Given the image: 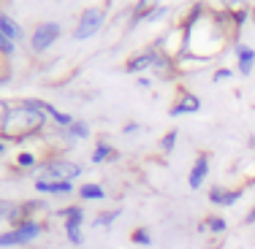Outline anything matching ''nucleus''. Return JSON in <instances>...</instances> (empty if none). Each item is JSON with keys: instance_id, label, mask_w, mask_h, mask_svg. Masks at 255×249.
Segmentation results:
<instances>
[{"instance_id": "nucleus-7", "label": "nucleus", "mask_w": 255, "mask_h": 249, "mask_svg": "<svg viewBox=\"0 0 255 249\" xmlns=\"http://www.w3.org/2000/svg\"><path fill=\"white\" fill-rule=\"evenodd\" d=\"M206 176H209V154H198L195 163H193V171H190V176H188V184L193 190H198L201 184L206 182Z\"/></svg>"}, {"instance_id": "nucleus-17", "label": "nucleus", "mask_w": 255, "mask_h": 249, "mask_svg": "<svg viewBox=\"0 0 255 249\" xmlns=\"http://www.w3.org/2000/svg\"><path fill=\"white\" fill-rule=\"evenodd\" d=\"M130 241H133V244H138V247H149V244H152V233H149L147 228H136L130 233Z\"/></svg>"}, {"instance_id": "nucleus-26", "label": "nucleus", "mask_w": 255, "mask_h": 249, "mask_svg": "<svg viewBox=\"0 0 255 249\" xmlns=\"http://www.w3.org/2000/svg\"><path fill=\"white\" fill-rule=\"evenodd\" d=\"M247 222H255V206L250 208V214H247Z\"/></svg>"}, {"instance_id": "nucleus-14", "label": "nucleus", "mask_w": 255, "mask_h": 249, "mask_svg": "<svg viewBox=\"0 0 255 249\" xmlns=\"http://www.w3.org/2000/svg\"><path fill=\"white\" fill-rule=\"evenodd\" d=\"M155 8H158V0H138L136 11H133V22H141L147 16H152Z\"/></svg>"}, {"instance_id": "nucleus-9", "label": "nucleus", "mask_w": 255, "mask_h": 249, "mask_svg": "<svg viewBox=\"0 0 255 249\" xmlns=\"http://www.w3.org/2000/svg\"><path fill=\"white\" fill-rule=\"evenodd\" d=\"M242 198V190H225V187H212L209 190V200L214 206H234Z\"/></svg>"}, {"instance_id": "nucleus-6", "label": "nucleus", "mask_w": 255, "mask_h": 249, "mask_svg": "<svg viewBox=\"0 0 255 249\" xmlns=\"http://www.w3.org/2000/svg\"><path fill=\"white\" fill-rule=\"evenodd\" d=\"M57 36H60V27H57L55 22H44V25L36 27L30 44H33V49H36V51H44V49H49V46L55 44Z\"/></svg>"}, {"instance_id": "nucleus-23", "label": "nucleus", "mask_w": 255, "mask_h": 249, "mask_svg": "<svg viewBox=\"0 0 255 249\" xmlns=\"http://www.w3.org/2000/svg\"><path fill=\"white\" fill-rule=\"evenodd\" d=\"M16 163H19L22 168H27V165H33V163H36V157H33V154H19V160H16Z\"/></svg>"}, {"instance_id": "nucleus-5", "label": "nucleus", "mask_w": 255, "mask_h": 249, "mask_svg": "<svg viewBox=\"0 0 255 249\" xmlns=\"http://www.w3.org/2000/svg\"><path fill=\"white\" fill-rule=\"evenodd\" d=\"M101 25H103V11H101V8L84 11L82 19H79V27H76V38H79V41H84V38L95 36Z\"/></svg>"}, {"instance_id": "nucleus-12", "label": "nucleus", "mask_w": 255, "mask_h": 249, "mask_svg": "<svg viewBox=\"0 0 255 249\" xmlns=\"http://www.w3.org/2000/svg\"><path fill=\"white\" fill-rule=\"evenodd\" d=\"M0 30H3L11 41H19V38H22V27L16 25L14 19H8L5 14H0Z\"/></svg>"}, {"instance_id": "nucleus-3", "label": "nucleus", "mask_w": 255, "mask_h": 249, "mask_svg": "<svg viewBox=\"0 0 255 249\" xmlns=\"http://www.w3.org/2000/svg\"><path fill=\"white\" fill-rule=\"evenodd\" d=\"M82 173V168L76 163H63V160H57V163H49L44 165L41 176L38 179H55V182H73V179Z\"/></svg>"}, {"instance_id": "nucleus-19", "label": "nucleus", "mask_w": 255, "mask_h": 249, "mask_svg": "<svg viewBox=\"0 0 255 249\" xmlns=\"http://www.w3.org/2000/svg\"><path fill=\"white\" fill-rule=\"evenodd\" d=\"M174 144H177V130H171V133H166L163 136V141H160V149H163L166 154L174 149Z\"/></svg>"}, {"instance_id": "nucleus-22", "label": "nucleus", "mask_w": 255, "mask_h": 249, "mask_svg": "<svg viewBox=\"0 0 255 249\" xmlns=\"http://www.w3.org/2000/svg\"><path fill=\"white\" fill-rule=\"evenodd\" d=\"M71 133H73V136H79V138H87V133H90V130H87V125H82V122H73Z\"/></svg>"}, {"instance_id": "nucleus-16", "label": "nucleus", "mask_w": 255, "mask_h": 249, "mask_svg": "<svg viewBox=\"0 0 255 249\" xmlns=\"http://www.w3.org/2000/svg\"><path fill=\"white\" fill-rule=\"evenodd\" d=\"M225 228H228V222L223 217H209L201 222V230H212V233H225Z\"/></svg>"}, {"instance_id": "nucleus-13", "label": "nucleus", "mask_w": 255, "mask_h": 249, "mask_svg": "<svg viewBox=\"0 0 255 249\" xmlns=\"http://www.w3.org/2000/svg\"><path fill=\"white\" fill-rule=\"evenodd\" d=\"M253 62H255V51L250 46H239V73H250L253 71Z\"/></svg>"}, {"instance_id": "nucleus-10", "label": "nucleus", "mask_w": 255, "mask_h": 249, "mask_svg": "<svg viewBox=\"0 0 255 249\" xmlns=\"http://www.w3.org/2000/svg\"><path fill=\"white\" fill-rule=\"evenodd\" d=\"M198 108H201V100L195 95H182L179 103L171 106V117H179V114H195Z\"/></svg>"}, {"instance_id": "nucleus-21", "label": "nucleus", "mask_w": 255, "mask_h": 249, "mask_svg": "<svg viewBox=\"0 0 255 249\" xmlns=\"http://www.w3.org/2000/svg\"><path fill=\"white\" fill-rule=\"evenodd\" d=\"M0 51H3V54H11V51H14V41H11L3 30H0Z\"/></svg>"}, {"instance_id": "nucleus-2", "label": "nucleus", "mask_w": 255, "mask_h": 249, "mask_svg": "<svg viewBox=\"0 0 255 249\" xmlns=\"http://www.w3.org/2000/svg\"><path fill=\"white\" fill-rule=\"evenodd\" d=\"M38 233H41V225H38V222H33V219H27V222H19L14 230H8V233H3V236H0V247L27 244V241H33Z\"/></svg>"}, {"instance_id": "nucleus-8", "label": "nucleus", "mask_w": 255, "mask_h": 249, "mask_svg": "<svg viewBox=\"0 0 255 249\" xmlns=\"http://www.w3.org/2000/svg\"><path fill=\"white\" fill-rule=\"evenodd\" d=\"M36 190L46 195H68L73 190V182H55V179H36Z\"/></svg>"}, {"instance_id": "nucleus-4", "label": "nucleus", "mask_w": 255, "mask_h": 249, "mask_svg": "<svg viewBox=\"0 0 255 249\" xmlns=\"http://www.w3.org/2000/svg\"><path fill=\"white\" fill-rule=\"evenodd\" d=\"M63 217H65V233H68V241L71 244H82V219H84V211L79 206H71V208H63Z\"/></svg>"}, {"instance_id": "nucleus-1", "label": "nucleus", "mask_w": 255, "mask_h": 249, "mask_svg": "<svg viewBox=\"0 0 255 249\" xmlns=\"http://www.w3.org/2000/svg\"><path fill=\"white\" fill-rule=\"evenodd\" d=\"M41 125H44V111L25 103L22 108L8 111L5 125H3V133H5L8 138H25V136H30V133H36Z\"/></svg>"}, {"instance_id": "nucleus-20", "label": "nucleus", "mask_w": 255, "mask_h": 249, "mask_svg": "<svg viewBox=\"0 0 255 249\" xmlns=\"http://www.w3.org/2000/svg\"><path fill=\"white\" fill-rule=\"evenodd\" d=\"M117 217H120V208H114V211H109V214H101V217L95 219V225H101V228H106V225H112Z\"/></svg>"}, {"instance_id": "nucleus-18", "label": "nucleus", "mask_w": 255, "mask_h": 249, "mask_svg": "<svg viewBox=\"0 0 255 249\" xmlns=\"http://www.w3.org/2000/svg\"><path fill=\"white\" fill-rule=\"evenodd\" d=\"M109 157H114V149L109 147V144H98L95 147V152H92V163H103V160H109Z\"/></svg>"}, {"instance_id": "nucleus-25", "label": "nucleus", "mask_w": 255, "mask_h": 249, "mask_svg": "<svg viewBox=\"0 0 255 249\" xmlns=\"http://www.w3.org/2000/svg\"><path fill=\"white\" fill-rule=\"evenodd\" d=\"M228 76H231V71H228V68H220V71L214 73V79H228Z\"/></svg>"}, {"instance_id": "nucleus-15", "label": "nucleus", "mask_w": 255, "mask_h": 249, "mask_svg": "<svg viewBox=\"0 0 255 249\" xmlns=\"http://www.w3.org/2000/svg\"><path fill=\"white\" fill-rule=\"evenodd\" d=\"M79 195H82L84 200H103L106 198V190H103L101 184H84V187H79Z\"/></svg>"}, {"instance_id": "nucleus-27", "label": "nucleus", "mask_w": 255, "mask_h": 249, "mask_svg": "<svg viewBox=\"0 0 255 249\" xmlns=\"http://www.w3.org/2000/svg\"><path fill=\"white\" fill-rule=\"evenodd\" d=\"M3 149H5V144H3V141H0V152H3Z\"/></svg>"}, {"instance_id": "nucleus-11", "label": "nucleus", "mask_w": 255, "mask_h": 249, "mask_svg": "<svg viewBox=\"0 0 255 249\" xmlns=\"http://www.w3.org/2000/svg\"><path fill=\"white\" fill-rule=\"evenodd\" d=\"M158 62H160V54H158V51H152V49H149V51H141V54H138L136 60H130L125 68H128V71H144V68L158 65Z\"/></svg>"}, {"instance_id": "nucleus-24", "label": "nucleus", "mask_w": 255, "mask_h": 249, "mask_svg": "<svg viewBox=\"0 0 255 249\" xmlns=\"http://www.w3.org/2000/svg\"><path fill=\"white\" fill-rule=\"evenodd\" d=\"M231 19H234V25H245L247 14H245V11H231Z\"/></svg>"}]
</instances>
